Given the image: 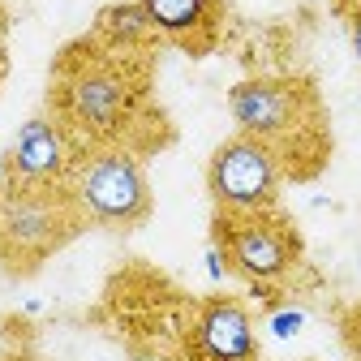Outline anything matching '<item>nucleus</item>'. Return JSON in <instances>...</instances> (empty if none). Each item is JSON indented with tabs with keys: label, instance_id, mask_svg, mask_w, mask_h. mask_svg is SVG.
<instances>
[{
	"label": "nucleus",
	"instance_id": "1",
	"mask_svg": "<svg viewBox=\"0 0 361 361\" xmlns=\"http://www.w3.org/2000/svg\"><path fill=\"white\" fill-rule=\"evenodd\" d=\"M215 245L228 271L254 284L284 280L301 258L297 228L276 211H215Z\"/></svg>",
	"mask_w": 361,
	"mask_h": 361
},
{
	"label": "nucleus",
	"instance_id": "2",
	"mask_svg": "<svg viewBox=\"0 0 361 361\" xmlns=\"http://www.w3.org/2000/svg\"><path fill=\"white\" fill-rule=\"evenodd\" d=\"M73 202L82 219L99 228H138L151 215V180L142 159L129 151H95L78 168Z\"/></svg>",
	"mask_w": 361,
	"mask_h": 361
},
{
	"label": "nucleus",
	"instance_id": "3",
	"mask_svg": "<svg viewBox=\"0 0 361 361\" xmlns=\"http://www.w3.org/2000/svg\"><path fill=\"white\" fill-rule=\"evenodd\" d=\"M284 159L250 133L219 142L207 164V194L215 211H276Z\"/></svg>",
	"mask_w": 361,
	"mask_h": 361
},
{
	"label": "nucleus",
	"instance_id": "4",
	"mask_svg": "<svg viewBox=\"0 0 361 361\" xmlns=\"http://www.w3.org/2000/svg\"><path fill=\"white\" fill-rule=\"evenodd\" d=\"M78 202H61L52 185H18L0 198V245L22 258H43L73 233ZM82 215V211H78Z\"/></svg>",
	"mask_w": 361,
	"mask_h": 361
},
{
	"label": "nucleus",
	"instance_id": "5",
	"mask_svg": "<svg viewBox=\"0 0 361 361\" xmlns=\"http://www.w3.org/2000/svg\"><path fill=\"white\" fill-rule=\"evenodd\" d=\"M305 104H310L305 86L284 78H245L228 90V112L241 125V133L276 147V155H280V142L301 125Z\"/></svg>",
	"mask_w": 361,
	"mask_h": 361
},
{
	"label": "nucleus",
	"instance_id": "6",
	"mask_svg": "<svg viewBox=\"0 0 361 361\" xmlns=\"http://www.w3.org/2000/svg\"><path fill=\"white\" fill-rule=\"evenodd\" d=\"M125 108H129V82L108 61H90V65L69 73V82H65V112L82 129H90V133L112 129L125 116Z\"/></svg>",
	"mask_w": 361,
	"mask_h": 361
},
{
	"label": "nucleus",
	"instance_id": "7",
	"mask_svg": "<svg viewBox=\"0 0 361 361\" xmlns=\"http://www.w3.org/2000/svg\"><path fill=\"white\" fill-rule=\"evenodd\" d=\"M194 348L202 361H254L258 336L237 297H211L202 301L194 319Z\"/></svg>",
	"mask_w": 361,
	"mask_h": 361
},
{
	"label": "nucleus",
	"instance_id": "8",
	"mask_svg": "<svg viewBox=\"0 0 361 361\" xmlns=\"http://www.w3.org/2000/svg\"><path fill=\"white\" fill-rule=\"evenodd\" d=\"M13 185H56L65 176V133L48 116H30L9 151Z\"/></svg>",
	"mask_w": 361,
	"mask_h": 361
},
{
	"label": "nucleus",
	"instance_id": "9",
	"mask_svg": "<svg viewBox=\"0 0 361 361\" xmlns=\"http://www.w3.org/2000/svg\"><path fill=\"white\" fill-rule=\"evenodd\" d=\"M155 35H168L185 48H207L219 26V0H138Z\"/></svg>",
	"mask_w": 361,
	"mask_h": 361
},
{
	"label": "nucleus",
	"instance_id": "10",
	"mask_svg": "<svg viewBox=\"0 0 361 361\" xmlns=\"http://www.w3.org/2000/svg\"><path fill=\"white\" fill-rule=\"evenodd\" d=\"M95 30L108 43H121V48H138V43H147L155 35V26H151V18H147V9L138 0H116V5L99 9Z\"/></svg>",
	"mask_w": 361,
	"mask_h": 361
},
{
	"label": "nucleus",
	"instance_id": "11",
	"mask_svg": "<svg viewBox=\"0 0 361 361\" xmlns=\"http://www.w3.org/2000/svg\"><path fill=\"white\" fill-rule=\"evenodd\" d=\"M301 327V314L297 310H288V314H276V319H271V331H276V336H293Z\"/></svg>",
	"mask_w": 361,
	"mask_h": 361
},
{
	"label": "nucleus",
	"instance_id": "12",
	"mask_svg": "<svg viewBox=\"0 0 361 361\" xmlns=\"http://www.w3.org/2000/svg\"><path fill=\"white\" fill-rule=\"evenodd\" d=\"M348 35H353V52H357V61H361V9L353 13V22H348Z\"/></svg>",
	"mask_w": 361,
	"mask_h": 361
},
{
	"label": "nucleus",
	"instance_id": "13",
	"mask_svg": "<svg viewBox=\"0 0 361 361\" xmlns=\"http://www.w3.org/2000/svg\"><path fill=\"white\" fill-rule=\"evenodd\" d=\"M13 185V168H9V155H0V194Z\"/></svg>",
	"mask_w": 361,
	"mask_h": 361
},
{
	"label": "nucleus",
	"instance_id": "14",
	"mask_svg": "<svg viewBox=\"0 0 361 361\" xmlns=\"http://www.w3.org/2000/svg\"><path fill=\"white\" fill-rule=\"evenodd\" d=\"M133 361H168V357H159V353H133Z\"/></svg>",
	"mask_w": 361,
	"mask_h": 361
}]
</instances>
